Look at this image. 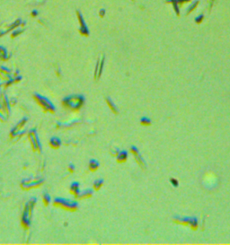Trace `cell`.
<instances>
[{"mask_svg":"<svg viewBox=\"0 0 230 245\" xmlns=\"http://www.w3.org/2000/svg\"><path fill=\"white\" fill-rule=\"evenodd\" d=\"M37 202V198L33 197L30 198L25 203L23 213H22V218H21V224L24 229L30 228L32 225V219L33 215V209Z\"/></svg>","mask_w":230,"mask_h":245,"instance_id":"6da1fadb","label":"cell"},{"mask_svg":"<svg viewBox=\"0 0 230 245\" xmlns=\"http://www.w3.org/2000/svg\"><path fill=\"white\" fill-rule=\"evenodd\" d=\"M85 104V97L80 94H74L68 96L63 99L62 105L66 110L72 111H77Z\"/></svg>","mask_w":230,"mask_h":245,"instance_id":"7a4b0ae2","label":"cell"},{"mask_svg":"<svg viewBox=\"0 0 230 245\" xmlns=\"http://www.w3.org/2000/svg\"><path fill=\"white\" fill-rule=\"evenodd\" d=\"M53 205L68 211H76L78 208L77 201L66 198H56L53 201Z\"/></svg>","mask_w":230,"mask_h":245,"instance_id":"3957f363","label":"cell"},{"mask_svg":"<svg viewBox=\"0 0 230 245\" xmlns=\"http://www.w3.org/2000/svg\"><path fill=\"white\" fill-rule=\"evenodd\" d=\"M33 98H34L35 102L38 103V105L44 111H47V112H50V113H54L56 111L55 105L47 97H45V96L41 95L39 93H34Z\"/></svg>","mask_w":230,"mask_h":245,"instance_id":"277c9868","label":"cell"},{"mask_svg":"<svg viewBox=\"0 0 230 245\" xmlns=\"http://www.w3.org/2000/svg\"><path fill=\"white\" fill-rule=\"evenodd\" d=\"M28 123V118H23L22 120L14 126L10 131V137L12 138H18L23 137L26 133V126Z\"/></svg>","mask_w":230,"mask_h":245,"instance_id":"5b68a950","label":"cell"},{"mask_svg":"<svg viewBox=\"0 0 230 245\" xmlns=\"http://www.w3.org/2000/svg\"><path fill=\"white\" fill-rule=\"evenodd\" d=\"M173 222L175 225H179L183 227H189L191 231H197L199 229V223L197 219L193 217H185V218L175 217L173 219Z\"/></svg>","mask_w":230,"mask_h":245,"instance_id":"8992f818","label":"cell"},{"mask_svg":"<svg viewBox=\"0 0 230 245\" xmlns=\"http://www.w3.org/2000/svg\"><path fill=\"white\" fill-rule=\"evenodd\" d=\"M44 180L40 177H29L24 179L21 182V187L24 190H32L38 188L43 184Z\"/></svg>","mask_w":230,"mask_h":245,"instance_id":"52a82bcc","label":"cell"},{"mask_svg":"<svg viewBox=\"0 0 230 245\" xmlns=\"http://www.w3.org/2000/svg\"><path fill=\"white\" fill-rule=\"evenodd\" d=\"M28 139L30 141V143H31L32 148L33 149L34 152L41 153L42 151V146H41V144L40 138L38 137V134H37V131L34 129L29 130V132H28Z\"/></svg>","mask_w":230,"mask_h":245,"instance_id":"ba28073f","label":"cell"},{"mask_svg":"<svg viewBox=\"0 0 230 245\" xmlns=\"http://www.w3.org/2000/svg\"><path fill=\"white\" fill-rule=\"evenodd\" d=\"M130 153L132 154V155L134 156V159L135 161L137 162L138 164L141 167L142 169H145L146 168V162L144 161V159L142 158L141 154H140V153L138 152V149L136 147V146H131L130 147Z\"/></svg>","mask_w":230,"mask_h":245,"instance_id":"9c48e42d","label":"cell"},{"mask_svg":"<svg viewBox=\"0 0 230 245\" xmlns=\"http://www.w3.org/2000/svg\"><path fill=\"white\" fill-rule=\"evenodd\" d=\"M203 181L207 187H212L216 184L217 176L212 173H207L203 177Z\"/></svg>","mask_w":230,"mask_h":245,"instance_id":"30bf717a","label":"cell"},{"mask_svg":"<svg viewBox=\"0 0 230 245\" xmlns=\"http://www.w3.org/2000/svg\"><path fill=\"white\" fill-rule=\"evenodd\" d=\"M103 66H104V58H102L100 59H98L97 63H96V66L94 69V78L95 80H98L102 74V70H103Z\"/></svg>","mask_w":230,"mask_h":245,"instance_id":"8fae6325","label":"cell"},{"mask_svg":"<svg viewBox=\"0 0 230 245\" xmlns=\"http://www.w3.org/2000/svg\"><path fill=\"white\" fill-rule=\"evenodd\" d=\"M93 196V190L92 189H85L83 190H80L79 194L77 195V198L82 199V198H88Z\"/></svg>","mask_w":230,"mask_h":245,"instance_id":"7c38bea8","label":"cell"},{"mask_svg":"<svg viewBox=\"0 0 230 245\" xmlns=\"http://www.w3.org/2000/svg\"><path fill=\"white\" fill-rule=\"evenodd\" d=\"M69 190H70L71 194L74 195V196L77 198V195L79 194L80 190H80V185H79V183L77 182V181L72 182L71 185H70V187H69Z\"/></svg>","mask_w":230,"mask_h":245,"instance_id":"4fadbf2b","label":"cell"},{"mask_svg":"<svg viewBox=\"0 0 230 245\" xmlns=\"http://www.w3.org/2000/svg\"><path fill=\"white\" fill-rule=\"evenodd\" d=\"M128 159V152L125 150H121L116 154V160L118 162H125Z\"/></svg>","mask_w":230,"mask_h":245,"instance_id":"5bb4252c","label":"cell"},{"mask_svg":"<svg viewBox=\"0 0 230 245\" xmlns=\"http://www.w3.org/2000/svg\"><path fill=\"white\" fill-rule=\"evenodd\" d=\"M49 144H50V146L51 148H53V149H58V148H59L61 146V140L57 137H53L50 138Z\"/></svg>","mask_w":230,"mask_h":245,"instance_id":"9a60e30c","label":"cell"},{"mask_svg":"<svg viewBox=\"0 0 230 245\" xmlns=\"http://www.w3.org/2000/svg\"><path fill=\"white\" fill-rule=\"evenodd\" d=\"M100 166V163L97 160H94V159H91L89 161V170L91 172H95Z\"/></svg>","mask_w":230,"mask_h":245,"instance_id":"2e32d148","label":"cell"},{"mask_svg":"<svg viewBox=\"0 0 230 245\" xmlns=\"http://www.w3.org/2000/svg\"><path fill=\"white\" fill-rule=\"evenodd\" d=\"M106 103H107V105H108V107L110 108V110L113 111V112H114V113H118V108H117V106L115 105V103L113 102V101L111 99L110 97H107L106 98Z\"/></svg>","mask_w":230,"mask_h":245,"instance_id":"e0dca14e","label":"cell"},{"mask_svg":"<svg viewBox=\"0 0 230 245\" xmlns=\"http://www.w3.org/2000/svg\"><path fill=\"white\" fill-rule=\"evenodd\" d=\"M42 202L44 204V206H49L51 202V198L50 196L48 194V193H43L42 195Z\"/></svg>","mask_w":230,"mask_h":245,"instance_id":"ac0fdd59","label":"cell"},{"mask_svg":"<svg viewBox=\"0 0 230 245\" xmlns=\"http://www.w3.org/2000/svg\"><path fill=\"white\" fill-rule=\"evenodd\" d=\"M103 185V180L102 179H98L94 181V184H93V187H94V190H99Z\"/></svg>","mask_w":230,"mask_h":245,"instance_id":"d6986e66","label":"cell"},{"mask_svg":"<svg viewBox=\"0 0 230 245\" xmlns=\"http://www.w3.org/2000/svg\"><path fill=\"white\" fill-rule=\"evenodd\" d=\"M7 117H8V116L6 115L5 111L4 110V108H3L2 103H1V101H0V120L5 121Z\"/></svg>","mask_w":230,"mask_h":245,"instance_id":"ffe728a7","label":"cell"},{"mask_svg":"<svg viewBox=\"0 0 230 245\" xmlns=\"http://www.w3.org/2000/svg\"><path fill=\"white\" fill-rule=\"evenodd\" d=\"M140 124L144 126V127H149L151 125V120L147 117H143L141 120H140Z\"/></svg>","mask_w":230,"mask_h":245,"instance_id":"44dd1931","label":"cell"},{"mask_svg":"<svg viewBox=\"0 0 230 245\" xmlns=\"http://www.w3.org/2000/svg\"><path fill=\"white\" fill-rule=\"evenodd\" d=\"M0 58H1V59H6L7 58L6 51L2 47H0Z\"/></svg>","mask_w":230,"mask_h":245,"instance_id":"7402d4cb","label":"cell"},{"mask_svg":"<svg viewBox=\"0 0 230 245\" xmlns=\"http://www.w3.org/2000/svg\"><path fill=\"white\" fill-rule=\"evenodd\" d=\"M170 182H171V184L174 187H178V185H179V182H178V181L174 179V178H171V179H170Z\"/></svg>","mask_w":230,"mask_h":245,"instance_id":"603a6c76","label":"cell"},{"mask_svg":"<svg viewBox=\"0 0 230 245\" xmlns=\"http://www.w3.org/2000/svg\"><path fill=\"white\" fill-rule=\"evenodd\" d=\"M69 171L70 173H73L74 171H75V166H74V165L72 164V163H71V164H69Z\"/></svg>","mask_w":230,"mask_h":245,"instance_id":"cb8c5ba5","label":"cell"},{"mask_svg":"<svg viewBox=\"0 0 230 245\" xmlns=\"http://www.w3.org/2000/svg\"><path fill=\"white\" fill-rule=\"evenodd\" d=\"M1 85H2V84H1V82H0V86H1Z\"/></svg>","mask_w":230,"mask_h":245,"instance_id":"d4e9b609","label":"cell"}]
</instances>
